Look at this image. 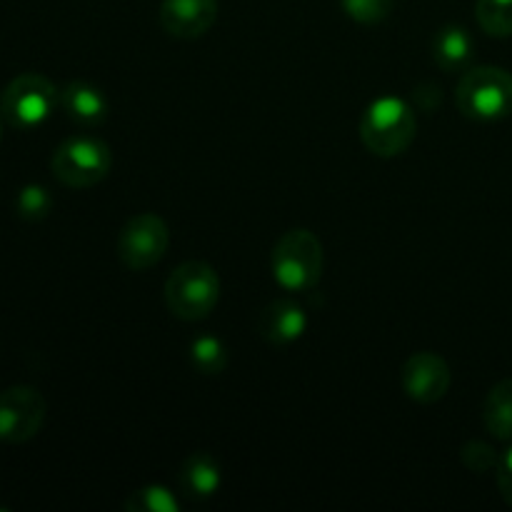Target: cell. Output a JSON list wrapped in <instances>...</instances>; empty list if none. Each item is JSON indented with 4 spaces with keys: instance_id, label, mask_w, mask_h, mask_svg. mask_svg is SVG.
I'll use <instances>...</instances> for the list:
<instances>
[{
    "instance_id": "4fadbf2b",
    "label": "cell",
    "mask_w": 512,
    "mask_h": 512,
    "mask_svg": "<svg viewBox=\"0 0 512 512\" xmlns=\"http://www.w3.org/2000/svg\"><path fill=\"white\" fill-rule=\"evenodd\" d=\"M60 105L68 113L70 120L80 125H100L108 118V98L100 88L85 83V80H73L60 90Z\"/></svg>"
},
{
    "instance_id": "d6986e66",
    "label": "cell",
    "mask_w": 512,
    "mask_h": 512,
    "mask_svg": "<svg viewBox=\"0 0 512 512\" xmlns=\"http://www.w3.org/2000/svg\"><path fill=\"white\" fill-rule=\"evenodd\" d=\"M50 208H53V198H50L43 185H25V188H20L18 198H15V213L23 220H30V223L48 218Z\"/></svg>"
},
{
    "instance_id": "277c9868",
    "label": "cell",
    "mask_w": 512,
    "mask_h": 512,
    "mask_svg": "<svg viewBox=\"0 0 512 512\" xmlns=\"http://www.w3.org/2000/svg\"><path fill=\"white\" fill-rule=\"evenodd\" d=\"M455 105L470 120L493 123L512 115V73L495 65L468 70L455 88Z\"/></svg>"
},
{
    "instance_id": "44dd1931",
    "label": "cell",
    "mask_w": 512,
    "mask_h": 512,
    "mask_svg": "<svg viewBox=\"0 0 512 512\" xmlns=\"http://www.w3.org/2000/svg\"><path fill=\"white\" fill-rule=\"evenodd\" d=\"M340 5H343L348 18H353L355 23L375 25L388 18L395 0H340Z\"/></svg>"
},
{
    "instance_id": "ac0fdd59",
    "label": "cell",
    "mask_w": 512,
    "mask_h": 512,
    "mask_svg": "<svg viewBox=\"0 0 512 512\" xmlns=\"http://www.w3.org/2000/svg\"><path fill=\"white\" fill-rule=\"evenodd\" d=\"M475 18L480 28L493 38H510L512 35V0H478Z\"/></svg>"
},
{
    "instance_id": "2e32d148",
    "label": "cell",
    "mask_w": 512,
    "mask_h": 512,
    "mask_svg": "<svg viewBox=\"0 0 512 512\" xmlns=\"http://www.w3.org/2000/svg\"><path fill=\"white\" fill-rule=\"evenodd\" d=\"M190 363L198 373L203 375H220L228 368V348L223 345V340L215 338V335H198V338L190 343Z\"/></svg>"
},
{
    "instance_id": "9c48e42d",
    "label": "cell",
    "mask_w": 512,
    "mask_h": 512,
    "mask_svg": "<svg viewBox=\"0 0 512 512\" xmlns=\"http://www.w3.org/2000/svg\"><path fill=\"white\" fill-rule=\"evenodd\" d=\"M450 380L453 375H450L448 363L443 355L433 353V350H420V353L410 355L400 373L405 395L420 405L440 403L448 395Z\"/></svg>"
},
{
    "instance_id": "e0dca14e",
    "label": "cell",
    "mask_w": 512,
    "mask_h": 512,
    "mask_svg": "<svg viewBox=\"0 0 512 512\" xmlns=\"http://www.w3.org/2000/svg\"><path fill=\"white\" fill-rule=\"evenodd\" d=\"M128 512H180V500L165 485H145L125 498Z\"/></svg>"
},
{
    "instance_id": "cb8c5ba5",
    "label": "cell",
    "mask_w": 512,
    "mask_h": 512,
    "mask_svg": "<svg viewBox=\"0 0 512 512\" xmlns=\"http://www.w3.org/2000/svg\"><path fill=\"white\" fill-rule=\"evenodd\" d=\"M0 138H3V115H0Z\"/></svg>"
},
{
    "instance_id": "3957f363",
    "label": "cell",
    "mask_w": 512,
    "mask_h": 512,
    "mask_svg": "<svg viewBox=\"0 0 512 512\" xmlns=\"http://www.w3.org/2000/svg\"><path fill=\"white\" fill-rule=\"evenodd\" d=\"M220 300V278L205 260H185L165 280V305L185 323L210 318Z\"/></svg>"
},
{
    "instance_id": "52a82bcc",
    "label": "cell",
    "mask_w": 512,
    "mask_h": 512,
    "mask_svg": "<svg viewBox=\"0 0 512 512\" xmlns=\"http://www.w3.org/2000/svg\"><path fill=\"white\" fill-rule=\"evenodd\" d=\"M170 245V230L155 213H138L120 228L115 253L128 270H150L165 258Z\"/></svg>"
},
{
    "instance_id": "ba28073f",
    "label": "cell",
    "mask_w": 512,
    "mask_h": 512,
    "mask_svg": "<svg viewBox=\"0 0 512 512\" xmlns=\"http://www.w3.org/2000/svg\"><path fill=\"white\" fill-rule=\"evenodd\" d=\"M48 413L43 393L30 385H13L0 393V443L23 445L40 433Z\"/></svg>"
},
{
    "instance_id": "5bb4252c",
    "label": "cell",
    "mask_w": 512,
    "mask_h": 512,
    "mask_svg": "<svg viewBox=\"0 0 512 512\" xmlns=\"http://www.w3.org/2000/svg\"><path fill=\"white\" fill-rule=\"evenodd\" d=\"M475 40L463 25H445L433 40V58L445 73H458L473 60Z\"/></svg>"
},
{
    "instance_id": "8992f818",
    "label": "cell",
    "mask_w": 512,
    "mask_h": 512,
    "mask_svg": "<svg viewBox=\"0 0 512 512\" xmlns=\"http://www.w3.org/2000/svg\"><path fill=\"white\" fill-rule=\"evenodd\" d=\"M60 105V90L40 73H20L0 95V115L18 130L40 128Z\"/></svg>"
},
{
    "instance_id": "7c38bea8",
    "label": "cell",
    "mask_w": 512,
    "mask_h": 512,
    "mask_svg": "<svg viewBox=\"0 0 512 512\" xmlns=\"http://www.w3.org/2000/svg\"><path fill=\"white\" fill-rule=\"evenodd\" d=\"M223 483L220 463L210 453H193L183 460L178 473L180 493L190 500L213 498Z\"/></svg>"
},
{
    "instance_id": "9a60e30c",
    "label": "cell",
    "mask_w": 512,
    "mask_h": 512,
    "mask_svg": "<svg viewBox=\"0 0 512 512\" xmlns=\"http://www.w3.org/2000/svg\"><path fill=\"white\" fill-rule=\"evenodd\" d=\"M483 423L495 440H512V378L493 385L483 405Z\"/></svg>"
},
{
    "instance_id": "603a6c76",
    "label": "cell",
    "mask_w": 512,
    "mask_h": 512,
    "mask_svg": "<svg viewBox=\"0 0 512 512\" xmlns=\"http://www.w3.org/2000/svg\"><path fill=\"white\" fill-rule=\"evenodd\" d=\"M415 98H418V105L423 110H433L443 103V90L435 83H420L415 88Z\"/></svg>"
},
{
    "instance_id": "ffe728a7",
    "label": "cell",
    "mask_w": 512,
    "mask_h": 512,
    "mask_svg": "<svg viewBox=\"0 0 512 512\" xmlns=\"http://www.w3.org/2000/svg\"><path fill=\"white\" fill-rule=\"evenodd\" d=\"M460 460H463L465 468L475 475H483L495 470L498 473V465L503 460V455L493 448V445L483 443V440H470V443L463 445L460 450Z\"/></svg>"
},
{
    "instance_id": "7a4b0ae2",
    "label": "cell",
    "mask_w": 512,
    "mask_h": 512,
    "mask_svg": "<svg viewBox=\"0 0 512 512\" xmlns=\"http://www.w3.org/2000/svg\"><path fill=\"white\" fill-rule=\"evenodd\" d=\"M418 133L415 110L395 95L373 100L360 120V140L378 158H395L413 145Z\"/></svg>"
},
{
    "instance_id": "30bf717a",
    "label": "cell",
    "mask_w": 512,
    "mask_h": 512,
    "mask_svg": "<svg viewBox=\"0 0 512 512\" xmlns=\"http://www.w3.org/2000/svg\"><path fill=\"white\" fill-rule=\"evenodd\" d=\"M158 20L173 38L195 40L218 20V0H163Z\"/></svg>"
},
{
    "instance_id": "8fae6325",
    "label": "cell",
    "mask_w": 512,
    "mask_h": 512,
    "mask_svg": "<svg viewBox=\"0 0 512 512\" xmlns=\"http://www.w3.org/2000/svg\"><path fill=\"white\" fill-rule=\"evenodd\" d=\"M308 330V313L290 298H278L260 313L258 333L270 345H290Z\"/></svg>"
},
{
    "instance_id": "7402d4cb",
    "label": "cell",
    "mask_w": 512,
    "mask_h": 512,
    "mask_svg": "<svg viewBox=\"0 0 512 512\" xmlns=\"http://www.w3.org/2000/svg\"><path fill=\"white\" fill-rule=\"evenodd\" d=\"M498 490L505 503L512 508V448L503 455V460L498 465Z\"/></svg>"
},
{
    "instance_id": "6da1fadb",
    "label": "cell",
    "mask_w": 512,
    "mask_h": 512,
    "mask_svg": "<svg viewBox=\"0 0 512 512\" xmlns=\"http://www.w3.org/2000/svg\"><path fill=\"white\" fill-rule=\"evenodd\" d=\"M323 243L308 228H293L280 235L270 255L275 283L288 293H308L323 278Z\"/></svg>"
},
{
    "instance_id": "5b68a950",
    "label": "cell",
    "mask_w": 512,
    "mask_h": 512,
    "mask_svg": "<svg viewBox=\"0 0 512 512\" xmlns=\"http://www.w3.org/2000/svg\"><path fill=\"white\" fill-rule=\"evenodd\" d=\"M113 168V153L108 143L93 135H73L55 148L50 170L65 188L85 190L103 183Z\"/></svg>"
}]
</instances>
